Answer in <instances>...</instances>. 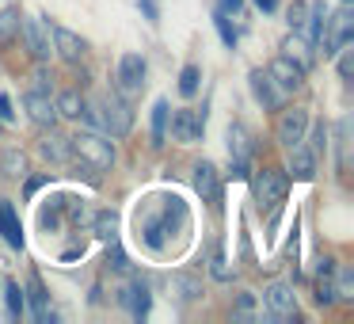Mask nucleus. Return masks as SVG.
Instances as JSON below:
<instances>
[{
  "instance_id": "obj_41",
  "label": "nucleus",
  "mask_w": 354,
  "mask_h": 324,
  "mask_svg": "<svg viewBox=\"0 0 354 324\" xmlns=\"http://www.w3.org/2000/svg\"><path fill=\"white\" fill-rule=\"evenodd\" d=\"M46 183H50L46 176H39V179H27V195H35V191H39V187H46Z\"/></svg>"
},
{
  "instance_id": "obj_36",
  "label": "nucleus",
  "mask_w": 354,
  "mask_h": 324,
  "mask_svg": "<svg viewBox=\"0 0 354 324\" xmlns=\"http://www.w3.org/2000/svg\"><path fill=\"white\" fill-rule=\"evenodd\" d=\"M346 130H351V123H339V168H346Z\"/></svg>"
},
{
  "instance_id": "obj_19",
  "label": "nucleus",
  "mask_w": 354,
  "mask_h": 324,
  "mask_svg": "<svg viewBox=\"0 0 354 324\" xmlns=\"http://www.w3.org/2000/svg\"><path fill=\"white\" fill-rule=\"evenodd\" d=\"M282 50H286V57H293V62H297V65H305V69L313 65V54H308V50H313V42H308L301 31H293L290 39L282 42Z\"/></svg>"
},
{
  "instance_id": "obj_13",
  "label": "nucleus",
  "mask_w": 354,
  "mask_h": 324,
  "mask_svg": "<svg viewBox=\"0 0 354 324\" xmlns=\"http://www.w3.org/2000/svg\"><path fill=\"white\" fill-rule=\"evenodd\" d=\"M331 275H335V260L331 255H324L320 267H316V282H313V298L316 305H335V282H331Z\"/></svg>"
},
{
  "instance_id": "obj_34",
  "label": "nucleus",
  "mask_w": 354,
  "mask_h": 324,
  "mask_svg": "<svg viewBox=\"0 0 354 324\" xmlns=\"http://www.w3.org/2000/svg\"><path fill=\"white\" fill-rule=\"evenodd\" d=\"M305 12H308V0H293V4H290V27H293V31H301Z\"/></svg>"
},
{
  "instance_id": "obj_16",
  "label": "nucleus",
  "mask_w": 354,
  "mask_h": 324,
  "mask_svg": "<svg viewBox=\"0 0 354 324\" xmlns=\"http://www.w3.org/2000/svg\"><path fill=\"white\" fill-rule=\"evenodd\" d=\"M39 153L46 156L50 164H62V161H69V138L65 134H57L54 126H46V134H42V141H39Z\"/></svg>"
},
{
  "instance_id": "obj_1",
  "label": "nucleus",
  "mask_w": 354,
  "mask_h": 324,
  "mask_svg": "<svg viewBox=\"0 0 354 324\" xmlns=\"http://www.w3.org/2000/svg\"><path fill=\"white\" fill-rule=\"evenodd\" d=\"M69 149L92 172H107L111 164H115V145H111L107 138H100V134H77V138H69Z\"/></svg>"
},
{
  "instance_id": "obj_17",
  "label": "nucleus",
  "mask_w": 354,
  "mask_h": 324,
  "mask_svg": "<svg viewBox=\"0 0 354 324\" xmlns=\"http://www.w3.org/2000/svg\"><path fill=\"white\" fill-rule=\"evenodd\" d=\"M0 233L12 248H24V225H19V214L12 202H0Z\"/></svg>"
},
{
  "instance_id": "obj_30",
  "label": "nucleus",
  "mask_w": 354,
  "mask_h": 324,
  "mask_svg": "<svg viewBox=\"0 0 354 324\" xmlns=\"http://www.w3.org/2000/svg\"><path fill=\"white\" fill-rule=\"evenodd\" d=\"M0 168L8 172V176H24V172H27V161H24V153H16V149H4V156H0Z\"/></svg>"
},
{
  "instance_id": "obj_7",
  "label": "nucleus",
  "mask_w": 354,
  "mask_h": 324,
  "mask_svg": "<svg viewBox=\"0 0 354 324\" xmlns=\"http://www.w3.org/2000/svg\"><path fill=\"white\" fill-rule=\"evenodd\" d=\"M270 80H274L278 88H282V92H297L301 84H305V65H297L293 62V57H286V54H278L274 62H270Z\"/></svg>"
},
{
  "instance_id": "obj_24",
  "label": "nucleus",
  "mask_w": 354,
  "mask_h": 324,
  "mask_svg": "<svg viewBox=\"0 0 354 324\" xmlns=\"http://www.w3.org/2000/svg\"><path fill=\"white\" fill-rule=\"evenodd\" d=\"M95 237L107 240V244L118 240V217L111 214V210H100V214H95Z\"/></svg>"
},
{
  "instance_id": "obj_42",
  "label": "nucleus",
  "mask_w": 354,
  "mask_h": 324,
  "mask_svg": "<svg viewBox=\"0 0 354 324\" xmlns=\"http://www.w3.org/2000/svg\"><path fill=\"white\" fill-rule=\"evenodd\" d=\"M255 8H259V12H274L278 0H255Z\"/></svg>"
},
{
  "instance_id": "obj_14",
  "label": "nucleus",
  "mask_w": 354,
  "mask_h": 324,
  "mask_svg": "<svg viewBox=\"0 0 354 324\" xmlns=\"http://www.w3.org/2000/svg\"><path fill=\"white\" fill-rule=\"evenodd\" d=\"M118 301H122V305L130 309V313L138 316V321H145V316H149V305H153V294H149V286L141 282V278H133L130 286H122Z\"/></svg>"
},
{
  "instance_id": "obj_3",
  "label": "nucleus",
  "mask_w": 354,
  "mask_h": 324,
  "mask_svg": "<svg viewBox=\"0 0 354 324\" xmlns=\"http://www.w3.org/2000/svg\"><path fill=\"white\" fill-rule=\"evenodd\" d=\"M305 134H308V111L305 107H290V111H282V115H278L274 138H278V145H282V149L301 145V141H305Z\"/></svg>"
},
{
  "instance_id": "obj_2",
  "label": "nucleus",
  "mask_w": 354,
  "mask_h": 324,
  "mask_svg": "<svg viewBox=\"0 0 354 324\" xmlns=\"http://www.w3.org/2000/svg\"><path fill=\"white\" fill-rule=\"evenodd\" d=\"M100 123L107 126L115 138H126V134L133 130V111H130V103H126V96L122 92H111V96H103V103H100Z\"/></svg>"
},
{
  "instance_id": "obj_20",
  "label": "nucleus",
  "mask_w": 354,
  "mask_h": 324,
  "mask_svg": "<svg viewBox=\"0 0 354 324\" xmlns=\"http://www.w3.org/2000/svg\"><path fill=\"white\" fill-rule=\"evenodd\" d=\"M54 107H57V115H65V118H80L84 115V96H80L77 88H65L54 100Z\"/></svg>"
},
{
  "instance_id": "obj_12",
  "label": "nucleus",
  "mask_w": 354,
  "mask_h": 324,
  "mask_svg": "<svg viewBox=\"0 0 354 324\" xmlns=\"http://www.w3.org/2000/svg\"><path fill=\"white\" fill-rule=\"evenodd\" d=\"M194 191H198L202 202H209V206H217V199H221V179H217V168L209 161L194 164Z\"/></svg>"
},
{
  "instance_id": "obj_11",
  "label": "nucleus",
  "mask_w": 354,
  "mask_h": 324,
  "mask_svg": "<svg viewBox=\"0 0 354 324\" xmlns=\"http://www.w3.org/2000/svg\"><path fill=\"white\" fill-rule=\"evenodd\" d=\"M118 88L122 92H141L145 88V57L141 54H122V62H118Z\"/></svg>"
},
{
  "instance_id": "obj_39",
  "label": "nucleus",
  "mask_w": 354,
  "mask_h": 324,
  "mask_svg": "<svg viewBox=\"0 0 354 324\" xmlns=\"http://www.w3.org/2000/svg\"><path fill=\"white\" fill-rule=\"evenodd\" d=\"M111 267H115V271H126V267H130V263H126V255L118 252V248H111Z\"/></svg>"
},
{
  "instance_id": "obj_28",
  "label": "nucleus",
  "mask_w": 354,
  "mask_h": 324,
  "mask_svg": "<svg viewBox=\"0 0 354 324\" xmlns=\"http://www.w3.org/2000/svg\"><path fill=\"white\" fill-rule=\"evenodd\" d=\"M4 301H8V316L19 321L24 309H27V298H24V290H19V282H4Z\"/></svg>"
},
{
  "instance_id": "obj_22",
  "label": "nucleus",
  "mask_w": 354,
  "mask_h": 324,
  "mask_svg": "<svg viewBox=\"0 0 354 324\" xmlns=\"http://www.w3.org/2000/svg\"><path fill=\"white\" fill-rule=\"evenodd\" d=\"M229 156L232 161H248L252 156V141H248V130L244 126H229Z\"/></svg>"
},
{
  "instance_id": "obj_18",
  "label": "nucleus",
  "mask_w": 354,
  "mask_h": 324,
  "mask_svg": "<svg viewBox=\"0 0 354 324\" xmlns=\"http://www.w3.org/2000/svg\"><path fill=\"white\" fill-rule=\"evenodd\" d=\"M290 153H293V161H290L293 176H297V179H313L316 176V153H313V149H305V141H301V145H293Z\"/></svg>"
},
{
  "instance_id": "obj_26",
  "label": "nucleus",
  "mask_w": 354,
  "mask_h": 324,
  "mask_svg": "<svg viewBox=\"0 0 354 324\" xmlns=\"http://www.w3.org/2000/svg\"><path fill=\"white\" fill-rule=\"evenodd\" d=\"M19 8H4L0 12V42H16L19 39Z\"/></svg>"
},
{
  "instance_id": "obj_35",
  "label": "nucleus",
  "mask_w": 354,
  "mask_h": 324,
  "mask_svg": "<svg viewBox=\"0 0 354 324\" xmlns=\"http://www.w3.org/2000/svg\"><path fill=\"white\" fill-rule=\"evenodd\" d=\"M324 149H328V126H324V123H320V126H316V134H313V153H316V156H320V153H324Z\"/></svg>"
},
{
  "instance_id": "obj_29",
  "label": "nucleus",
  "mask_w": 354,
  "mask_h": 324,
  "mask_svg": "<svg viewBox=\"0 0 354 324\" xmlns=\"http://www.w3.org/2000/svg\"><path fill=\"white\" fill-rule=\"evenodd\" d=\"M198 88H202V69H198V65H183V73H179V92L191 100Z\"/></svg>"
},
{
  "instance_id": "obj_15",
  "label": "nucleus",
  "mask_w": 354,
  "mask_h": 324,
  "mask_svg": "<svg viewBox=\"0 0 354 324\" xmlns=\"http://www.w3.org/2000/svg\"><path fill=\"white\" fill-rule=\"evenodd\" d=\"M252 92H255V100H259L267 111H278V107H282V88H274L270 73H263V69L252 73Z\"/></svg>"
},
{
  "instance_id": "obj_43",
  "label": "nucleus",
  "mask_w": 354,
  "mask_h": 324,
  "mask_svg": "<svg viewBox=\"0 0 354 324\" xmlns=\"http://www.w3.org/2000/svg\"><path fill=\"white\" fill-rule=\"evenodd\" d=\"M343 4H351V0H343Z\"/></svg>"
},
{
  "instance_id": "obj_4",
  "label": "nucleus",
  "mask_w": 354,
  "mask_h": 324,
  "mask_svg": "<svg viewBox=\"0 0 354 324\" xmlns=\"http://www.w3.org/2000/svg\"><path fill=\"white\" fill-rule=\"evenodd\" d=\"M286 191H290V176H286L282 168H263L259 176H255V199L263 202V206H282Z\"/></svg>"
},
{
  "instance_id": "obj_31",
  "label": "nucleus",
  "mask_w": 354,
  "mask_h": 324,
  "mask_svg": "<svg viewBox=\"0 0 354 324\" xmlns=\"http://www.w3.org/2000/svg\"><path fill=\"white\" fill-rule=\"evenodd\" d=\"M214 24H217V35H221V42L229 50H236V27L229 24V12H217L214 16Z\"/></svg>"
},
{
  "instance_id": "obj_33",
  "label": "nucleus",
  "mask_w": 354,
  "mask_h": 324,
  "mask_svg": "<svg viewBox=\"0 0 354 324\" xmlns=\"http://www.w3.org/2000/svg\"><path fill=\"white\" fill-rule=\"evenodd\" d=\"M335 54H339V77H343V80H351V73H354V50L339 46Z\"/></svg>"
},
{
  "instance_id": "obj_27",
  "label": "nucleus",
  "mask_w": 354,
  "mask_h": 324,
  "mask_svg": "<svg viewBox=\"0 0 354 324\" xmlns=\"http://www.w3.org/2000/svg\"><path fill=\"white\" fill-rule=\"evenodd\" d=\"M171 290H176L183 301H194L202 294V282L194 275H171Z\"/></svg>"
},
{
  "instance_id": "obj_6",
  "label": "nucleus",
  "mask_w": 354,
  "mask_h": 324,
  "mask_svg": "<svg viewBox=\"0 0 354 324\" xmlns=\"http://www.w3.org/2000/svg\"><path fill=\"white\" fill-rule=\"evenodd\" d=\"M171 118V138L176 141H198L202 138V130H206V111H194V107H183V111H176V115H168Z\"/></svg>"
},
{
  "instance_id": "obj_8",
  "label": "nucleus",
  "mask_w": 354,
  "mask_h": 324,
  "mask_svg": "<svg viewBox=\"0 0 354 324\" xmlns=\"http://www.w3.org/2000/svg\"><path fill=\"white\" fill-rule=\"evenodd\" d=\"M19 31H24L27 50L35 54V62H46V57L54 54V50H50V19H24Z\"/></svg>"
},
{
  "instance_id": "obj_32",
  "label": "nucleus",
  "mask_w": 354,
  "mask_h": 324,
  "mask_svg": "<svg viewBox=\"0 0 354 324\" xmlns=\"http://www.w3.org/2000/svg\"><path fill=\"white\" fill-rule=\"evenodd\" d=\"M209 275H214L217 282H232V267H229V260H225L221 252L209 255Z\"/></svg>"
},
{
  "instance_id": "obj_10",
  "label": "nucleus",
  "mask_w": 354,
  "mask_h": 324,
  "mask_svg": "<svg viewBox=\"0 0 354 324\" xmlns=\"http://www.w3.org/2000/svg\"><path fill=\"white\" fill-rule=\"evenodd\" d=\"M50 35H54V50H57V57L62 62H69V65H77L80 57H84V39H80L77 31H69V27H57V24H50Z\"/></svg>"
},
{
  "instance_id": "obj_21",
  "label": "nucleus",
  "mask_w": 354,
  "mask_h": 324,
  "mask_svg": "<svg viewBox=\"0 0 354 324\" xmlns=\"http://www.w3.org/2000/svg\"><path fill=\"white\" fill-rule=\"evenodd\" d=\"M168 115H171L168 100H156V103H153V145H156V149L168 141Z\"/></svg>"
},
{
  "instance_id": "obj_25",
  "label": "nucleus",
  "mask_w": 354,
  "mask_h": 324,
  "mask_svg": "<svg viewBox=\"0 0 354 324\" xmlns=\"http://www.w3.org/2000/svg\"><path fill=\"white\" fill-rule=\"evenodd\" d=\"M31 305H35V316H39L42 324H46V321H54V313H50V298H46V290H42L39 275L31 278Z\"/></svg>"
},
{
  "instance_id": "obj_5",
  "label": "nucleus",
  "mask_w": 354,
  "mask_h": 324,
  "mask_svg": "<svg viewBox=\"0 0 354 324\" xmlns=\"http://www.w3.org/2000/svg\"><path fill=\"white\" fill-rule=\"evenodd\" d=\"M263 301H267L270 316H278V321H297V298H293L290 282H270L263 290Z\"/></svg>"
},
{
  "instance_id": "obj_40",
  "label": "nucleus",
  "mask_w": 354,
  "mask_h": 324,
  "mask_svg": "<svg viewBox=\"0 0 354 324\" xmlns=\"http://www.w3.org/2000/svg\"><path fill=\"white\" fill-rule=\"evenodd\" d=\"M217 4H221V8H217V12H232V16H236V12H240V4H244V0H217Z\"/></svg>"
},
{
  "instance_id": "obj_9",
  "label": "nucleus",
  "mask_w": 354,
  "mask_h": 324,
  "mask_svg": "<svg viewBox=\"0 0 354 324\" xmlns=\"http://www.w3.org/2000/svg\"><path fill=\"white\" fill-rule=\"evenodd\" d=\"M24 103H27V115H31V123L35 126H54L57 123V107H54V100H50V92L46 88H31V92L24 96Z\"/></svg>"
},
{
  "instance_id": "obj_23",
  "label": "nucleus",
  "mask_w": 354,
  "mask_h": 324,
  "mask_svg": "<svg viewBox=\"0 0 354 324\" xmlns=\"http://www.w3.org/2000/svg\"><path fill=\"white\" fill-rule=\"evenodd\" d=\"M331 282H335V301H354V271L351 267H335Z\"/></svg>"
},
{
  "instance_id": "obj_37",
  "label": "nucleus",
  "mask_w": 354,
  "mask_h": 324,
  "mask_svg": "<svg viewBox=\"0 0 354 324\" xmlns=\"http://www.w3.org/2000/svg\"><path fill=\"white\" fill-rule=\"evenodd\" d=\"M12 118H16V111H12V100H8V96H0V123L8 126Z\"/></svg>"
},
{
  "instance_id": "obj_38",
  "label": "nucleus",
  "mask_w": 354,
  "mask_h": 324,
  "mask_svg": "<svg viewBox=\"0 0 354 324\" xmlns=\"http://www.w3.org/2000/svg\"><path fill=\"white\" fill-rule=\"evenodd\" d=\"M138 4H141V12L149 16V24H156V19H160V12H156V0H138Z\"/></svg>"
}]
</instances>
